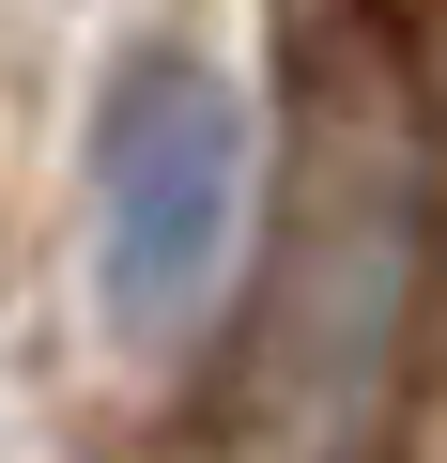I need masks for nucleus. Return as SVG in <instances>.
<instances>
[{"mask_svg": "<svg viewBox=\"0 0 447 463\" xmlns=\"http://www.w3.org/2000/svg\"><path fill=\"white\" fill-rule=\"evenodd\" d=\"M416 248H432L416 109L370 78L309 124L263 216V279L232 340V463H355L386 432L401 355H416Z\"/></svg>", "mask_w": 447, "mask_h": 463, "instance_id": "f257e3e1", "label": "nucleus"}, {"mask_svg": "<svg viewBox=\"0 0 447 463\" xmlns=\"http://www.w3.org/2000/svg\"><path fill=\"white\" fill-rule=\"evenodd\" d=\"M263 232V124L200 47H139L93 109V294L124 340H185Z\"/></svg>", "mask_w": 447, "mask_h": 463, "instance_id": "f03ea898", "label": "nucleus"}, {"mask_svg": "<svg viewBox=\"0 0 447 463\" xmlns=\"http://www.w3.org/2000/svg\"><path fill=\"white\" fill-rule=\"evenodd\" d=\"M370 32H386V62L416 93H447V0H370Z\"/></svg>", "mask_w": 447, "mask_h": 463, "instance_id": "7ed1b4c3", "label": "nucleus"}]
</instances>
